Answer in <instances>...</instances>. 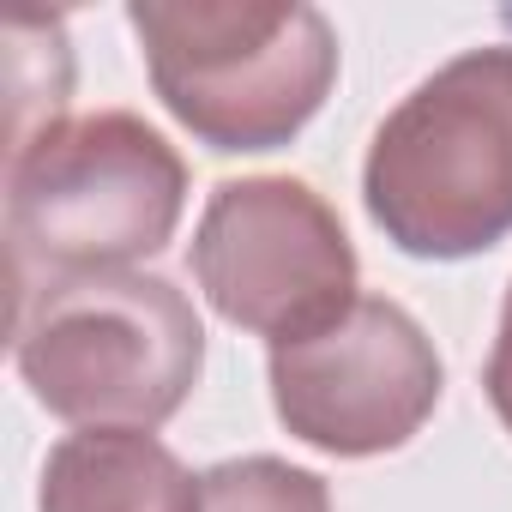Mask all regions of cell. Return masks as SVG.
<instances>
[{
	"instance_id": "52a82bcc",
	"label": "cell",
	"mask_w": 512,
	"mask_h": 512,
	"mask_svg": "<svg viewBox=\"0 0 512 512\" xmlns=\"http://www.w3.org/2000/svg\"><path fill=\"white\" fill-rule=\"evenodd\" d=\"M43 512H199V482L145 428H85L49 452Z\"/></svg>"
},
{
	"instance_id": "7a4b0ae2",
	"label": "cell",
	"mask_w": 512,
	"mask_h": 512,
	"mask_svg": "<svg viewBox=\"0 0 512 512\" xmlns=\"http://www.w3.org/2000/svg\"><path fill=\"white\" fill-rule=\"evenodd\" d=\"M368 217L422 260H464L512 229V49H470L374 133Z\"/></svg>"
},
{
	"instance_id": "5b68a950",
	"label": "cell",
	"mask_w": 512,
	"mask_h": 512,
	"mask_svg": "<svg viewBox=\"0 0 512 512\" xmlns=\"http://www.w3.org/2000/svg\"><path fill=\"white\" fill-rule=\"evenodd\" d=\"M193 278L229 326L290 344L356 302V253L314 187L260 175L211 193L193 235Z\"/></svg>"
},
{
	"instance_id": "3957f363",
	"label": "cell",
	"mask_w": 512,
	"mask_h": 512,
	"mask_svg": "<svg viewBox=\"0 0 512 512\" xmlns=\"http://www.w3.org/2000/svg\"><path fill=\"white\" fill-rule=\"evenodd\" d=\"M127 19L169 115L217 151L284 145L338 79L332 25L296 0H139Z\"/></svg>"
},
{
	"instance_id": "8992f818",
	"label": "cell",
	"mask_w": 512,
	"mask_h": 512,
	"mask_svg": "<svg viewBox=\"0 0 512 512\" xmlns=\"http://www.w3.org/2000/svg\"><path fill=\"white\" fill-rule=\"evenodd\" d=\"M272 398L308 446L368 458L428 422L440 404V356L398 302L356 296L332 326L272 344Z\"/></svg>"
},
{
	"instance_id": "ba28073f",
	"label": "cell",
	"mask_w": 512,
	"mask_h": 512,
	"mask_svg": "<svg viewBox=\"0 0 512 512\" xmlns=\"http://www.w3.org/2000/svg\"><path fill=\"white\" fill-rule=\"evenodd\" d=\"M7 43V157L19 145H31L43 127L61 121L67 85H73V55H67V31L55 13H31L13 7L0 25Z\"/></svg>"
},
{
	"instance_id": "9c48e42d",
	"label": "cell",
	"mask_w": 512,
	"mask_h": 512,
	"mask_svg": "<svg viewBox=\"0 0 512 512\" xmlns=\"http://www.w3.org/2000/svg\"><path fill=\"white\" fill-rule=\"evenodd\" d=\"M199 512H332L314 470L278 458H235L199 476Z\"/></svg>"
},
{
	"instance_id": "277c9868",
	"label": "cell",
	"mask_w": 512,
	"mask_h": 512,
	"mask_svg": "<svg viewBox=\"0 0 512 512\" xmlns=\"http://www.w3.org/2000/svg\"><path fill=\"white\" fill-rule=\"evenodd\" d=\"M13 356L43 410L79 428H157L199 380L193 302L145 272L49 284L13 314Z\"/></svg>"
},
{
	"instance_id": "30bf717a",
	"label": "cell",
	"mask_w": 512,
	"mask_h": 512,
	"mask_svg": "<svg viewBox=\"0 0 512 512\" xmlns=\"http://www.w3.org/2000/svg\"><path fill=\"white\" fill-rule=\"evenodd\" d=\"M488 398L500 410V422L512 428V290H506V314H500V338L488 356Z\"/></svg>"
},
{
	"instance_id": "6da1fadb",
	"label": "cell",
	"mask_w": 512,
	"mask_h": 512,
	"mask_svg": "<svg viewBox=\"0 0 512 512\" xmlns=\"http://www.w3.org/2000/svg\"><path fill=\"white\" fill-rule=\"evenodd\" d=\"M187 169L139 115H79L7 157V290L13 314L49 284L127 272L181 217Z\"/></svg>"
}]
</instances>
